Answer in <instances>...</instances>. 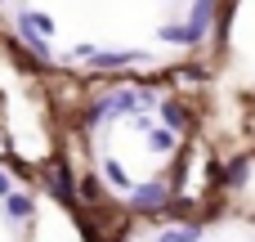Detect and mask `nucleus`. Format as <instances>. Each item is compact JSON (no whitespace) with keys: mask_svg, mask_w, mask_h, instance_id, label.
<instances>
[{"mask_svg":"<svg viewBox=\"0 0 255 242\" xmlns=\"http://www.w3.org/2000/svg\"><path fill=\"white\" fill-rule=\"evenodd\" d=\"M157 36H161L166 45H184V49H197L206 31H202V27H193V22H175V27H161Z\"/></svg>","mask_w":255,"mask_h":242,"instance_id":"obj_5","label":"nucleus"},{"mask_svg":"<svg viewBox=\"0 0 255 242\" xmlns=\"http://www.w3.org/2000/svg\"><path fill=\"white\" fill-rule=\"evenodd\" d=\"M211 18H215V0H197V4H193V18H188V22L206 31V27H211Z\"/></svg>","mask_w":255,"mask_h":242,"instance_id":"obj_13","label":"nucleus"},{"mask_svg":"<svg viewBox=\"0 0 255 242\" xmlns=\"http://www.w3.org/2000/svg\"><path fill=\"white\" fill-rule=\"evenodd\" d=\"M45 180H49V193L58 198V202H67V207H76V175L63 166V162H54L49 171H45Z\"/></svg>","mask_w":255,"mask_h":242,"instance_id":"obj_3","label":"nucleus"},{"mask_svg":"<svg viewBox=\"0 0 255 242\" xmlns=\"http://www.w3.org/2000/svg\"><path fill=\"white\" fill-rule=\"evenodd\" d=\"M148 144H152V153H175L179 135H175L170 126H148Z\"/></svg>","mask_w":255,"mask_h":242,"instance_id":"obj_8","label":"nucleus"},{"mask_svg":"<svg viewBox=\"0 0 255 242\" xmlns=\"http://www.w3.org/2000/svg\"><path fill=\"white\" fill-rule=\"evenodd\" d=\"M170 198H175L170 180H148V184H134L130 189V211L134 216H161L170 207Z\"/></svg>","mask_w":255,"mask_h":242,"instance_id":"obj_1","label":"nucleus"},{"mask_svg":"<svg viewBox=\"0 0 255 242\" xmlns=\"http://www.w3.org/2000/svg\"><path fill=\"white\" fill-rule=\"evenodd\" d=\"M247 175H251V157L242 153V157H229V162L220 166L215 184H220V189H242V184H247Z\"/></svg>","mask_w":255,"mask_h":242,"instance_id":"obj_4","label":"nucleus"},{"mask_svg":"<svg viewBox=\"0 0 255 242\" xmlns=\"http://www.w3.org/2000/svg\"><path fill=\"white\" fill-rule=\"evenodd\" d=\"M76 198H81V202H103L99 175H81V180H76Z\"/></svg>","mask_w":255,"mask_h":242,"instance_id":"obj_11","label":"nucleus"},{"mask_svg":"<svg viewBox=\"0 0 255 242\" xmlns=\"http://www.w3.org/2000/svg\"><path fill=\"white\" fill-rule=\"evenodd\" d=\"M9 193H13V175H9V171H0V202H4Z\"/></svg>","mask_w":255,"mask_h":242,"instance_id":"obj_14","label":"nucleus"},{"mask_svg":"<svg viewBox=\"0 0 255 242\" xmlns=\"http://www.w3.org/2000/svg\"><path fill=\"white\" fill-rule=\"evenodd\" d=\"M27 216H31V198H27V193H18V189H13V193H9V198H4V220H9V225H22V220H27Z\"/></svg>","mask_w":255,"mask_h":242,"instance_id":"obj_7","label":"nucleus"},{"mask_svg":"<svg viewBox=\"0 0 255 242\" xmlns=\"http://www.w3.org/2000/svg\"><path fill=\"white\" fill-rule=\"evenodd\" d=\"M157 108H161V126H170L175 135H179V130H188V121H193V112H188V108H184L179 99H161Z\"/></svg>","mask_w":255,"mask_h":242,"instance_id":"obj_6","label":"nucleus"},{"mask_svg":"<svg viewBox=\"0 0 255 242\" xmlns=\"http://www.w3.org/2000/svg\"><path fill=\"white\" fill-rule=\"evenodd\" d=\"M18 27H22L27 45L36 49V58H49V36H54V22H49L45 13H36V9H22V13H18Z\"/></svg>","mask_w":255,"mask_h":242,"instance_id":"obj_2","label":"nucleus"},{"mask_svg":"<svg viewBox=\"0 0 255 242\" xmlns=\"http://www.w3.org/2000/svg\"><path fill=\"white\" fill-rule=\"evenodd\" d=\"M143 54H94V67H130L139 63Z\"/></svg>","mask_w":255,"mask_h":242,"instance_id":"obj_12","label":"nucleus"},{"mask_svg":"<svg viewBox=\"0 0 255 242\" xmlns=\"http://www.w3.org/2000/svg\"><path fill=\"white\" fill-rule=\"evenodd\" d=\"M202 238V220H188V225H175V229H161L157 242H197Z\"/></svg>","mask_w":255,"mask_h":242,"instance_id":"obj_9","label":"nucleus"},{"mask_svg":"<svg viewBox=\"0 0 255 242\" xmlns=\"http://www.w3.org/2000/svg\"><path fill=\"white\" fill-rule=\"evenodd\" d=\"M103 180H108L112 189H121V193H130V189H134V180L126 175V166H121V162H112V157L103 162Z\"/></svg>","mask_w":255,"mask_h":242,"instance_id":"obj_10","label":"nucleus"}]
</instances>
